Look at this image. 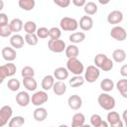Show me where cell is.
<instances>
[{"label":"cell","mask_w":127,"mask_h":127,"mask_svg":"<svg viewBox=\"0 0 127 127\" xmlns=\"http://www.w3.org/2000/svg\"><path fill=\"white\" fill-rule=\"evenodd\" d=\"M65 68L67 69L68 72L70 71L74 75H80L83 72V69H84L83 64L79 60H77L76 58L68 59L67 62H66V67Z\"/></svg>","instance_id":"cell-1"},{"label":"cell","mask_w":127,"mask_h":127,"mask_svg":"<svg viewBox=\"0 0 127 127\" xmlns=\"http://www.w3.org/2000/svg\"><path fill=\"white\" fill-rule=\"evenodd\" d=\"M98 104L104 110H112L115 107V99L113 96L109 95L108 93H101L98 95L97 98Z\"/></svg>","instance_id":"cell-2"},{"label":"cell","mask_w":127,"mask_h":127,"mask_svg":"<svg viewBox=\"0 0 127 127\" xmlns=\"http://www.w3.org/2000/svg\"><path fill=\"white\" fill-rule=\"evenodd\" d=\"M60 27L62 30L66 32H72L75 31L78 27V22L74 18L70 17H64L60 22Z\"/></svg>","instance_id":"cell-3"},{"label":"cell","mask_w":127,"mask_h":127,"mask_svg":"<svg viewBox=\"0 0 127 127\" xmlns=\"http://www.w3.org/2000/svg\"><path fill=\"white\" fill-rule=\"evenodd\" d=\"M100 75V71L99 68H97L95 65H88L84 71V80H86L87 82H95L98 77Z\"/></svg>","instance_id":"cell-4"},{"label":"cell","mask_w":127,"mask_h":127,"mask_svg":"<svg viewBox=\"0 0 127 127\" xmlns=\"http://www.w3.org/2000/svg\"><path fill=\"white\" fill-rule=\"evenodd\" d=\"M12 114L13 110L11 106L4 105L0 108V127L5 126L8 121H10V119L12 118Z\"/></svg>","instance_id":"cell-5"},{"label":"cell","mask_w":127,"mask_h":127,"mask_svg":"<svg viewBox=\"0 0 127 127\" xmlns=\"http://www.w3.org/2000/svg\"><path fill=\"white\" fill-rule=\"evenodd\" d=\"M48 48L51 52L53 53H63L66 46H65V43L63 41V40H49L48 42Z\"/></svg>","instance_id":"cell-6"},{"label":"cell","mask_w":127,"mask_h":127,"mask_svg":"<svg viewBox=\"0 0 127 127\" xmlns=\"http://www.w3.org/2000/svg\"><path fill=\"white\" fill-rule=\"evenodd\" d=\"M48 93L44 90H40V91H37L35 92L33 95H32V98H31V101H32V104H34L35 106H38L40 107L41 105H43L44 103H46L48 101Z\"/></svg>","instance_id":"cell-7"},{"label":"cell","mask_w":127,"mask_h":127,"mask_svg":"<svg viewBox=\"0 0 127 127\" xmlns=\"http://www.w3.org/2000/svg\"><path fill=\"white\" fill-rule=\"evenodd\" d=\"M110 36L115 39L116 41H119V42H122L126 39L127 37V34H126V30L121 27V26H115L111 29L110 31Z\"/></svg>","instance_id":"cell-8"},{"label":"cell","mask_w":127,"mask_h":127,"mask_svg":"<svg viewBox=\"0 0 127 127\" xmlns=\"http://www.w3.org/2000/svg\"><path fill=\"white\" fill-rule=\"evenodd\" d=\"M122 20H123V14L119 10L111 11L107 16V22L111 25H117L121 23Z\"/></svg>","instance_id":"cell-9"},{"label":"cell","mask_w":127,"mask_h":127,"mask_svg":"<svg viewBox=\"0 0 127 127\" xmlns=\"http://www.w3.org/2000/svg\"><path fill=\"white\" fill-rule=\"evenodd\" d=\"M67 104H68L69 108H71L72 110H78L82 105V99L79 95L73 94V95H70L68 97Z\"/></svg>","instance_id":"cell-10"},{"label":"cell","mask_w":127,"mask_h":127,"mask_svg":"<svg viewBox=\"0 0 127 127\" xmlns=\"http://www.w3.org/2000/svg\"><path fill=\"white\" fill-rule=\"evenodd\" d=\"M78 26L80 27V29L82 31H89L92 29L93 27V20L90 16H82L79 20Z\"/></svg>","instance_id":"cell-11"},{"label":"cell","mask_w":127,"mask_h":127,"mask_svg":"<svg viewBox=\"0 0 127 127\" xmlns=\"http://www.w3.org/2000/svg\"><path fill=\"white\" fill-rule=\"evenodd\" d=\"M2 57L8 63H12L16 59L17 53H16L15 49L10 48V47H5L2 49Z\"/></svg>","instance_id":"cell-12"},{"label":"cell","mask_w":127,"mask_h":127,"mask_svg":"<svg viewBox=\"0 0 127 127\" xmlns=\"http://www.w3.org/2000/svg\"><path fill=\"white\" fill-rule=\"evenodd\" d=\"M30 101H31V97H30L29 93L26 92V91H20L16 95V102L20 106H22V107L28 106V104L30 103Z\"/></svg>","instance_id":"cell-13"},{"label":"cell","mask_w":127,"mask_h":127,"mask_svg":"<svg viewBox=\"0 0 127 127\" xmlns=\"http://www.w3.org/2000/svg\"><path fill=\"white\" fill-rule=\"evenodd\" d=\"M33 116H34V119L38 122H42L44 121L47 116H48V111L46 110V108L44 107H37L35 110H34V113H33Z\"/></svg>","instance_id":"cell-14"},{"label":"cell","mask_w":127,"mask_h":127,"mask_svg":"<svg viewBox=\"0 0 127 127\" xmlns=\"http://www.w3.org/2000/svg\"><path fill=\"white\" fill-rule=\"evenodd\" d=\"M54 77H56L57 79H59L60 81H63L64 79L67 78L68 76V71L65 67H63V66H60V67H57L55 70H54Z\"/></svg>","instance_id":"cell-15"},{"label":"cell","mask_w":127,"mask_h":127,"mask_svg":"<svg viewBox=\"0 0 127 127\" xmlns=\"http://www.w3.org/2000/svg\"><path fill=\"white\" fill-rule=\"evenodd\" d=\"M24 38L21 36V35H18V34H15L11 37L10 39V44L11 46L13 47V49H21L23 46H24Z\"/></svg>","instance_id":"cell-16"},{"label":"cell","mask_w":127,"mask_h":127,"mask_svg":"<svg viewBox=\"0 0 127 127\" xmlns=\"http://www.w3.org/2000/svg\"><path fill=\"white\" fill-rule=\"evenodd\" d=\"M85 121V117L82 113L78 112L75 113L72 116V120H71V127H82Z\"/></svg>","instance_id":"cell-17"},{"label":"cell","mask_w":127,"mask_h":127,"mask_svg":"<svg viewBox=\"0 0 127 127\" xmlns=\"http://www.w3.org/2000/svg\"><path fill=\"white\" fill-rule=\"evenodd\" d=\"M112 59L115 63H123L126 60V52L122 49H117L112 53Z\"/></svg>","instance_id":"cell-18"},{"label":"cell","mask_w":127,"mask_h":127,"mask_svg":"<svg viewBox=\"0 0 127 127\" xmlns=\"http://www.w3.org/2000/svg\"><path fill=\"white\" fill-rule=\"evenodd\" d=\"M53 90L57 95H63L66 91V85L64 81H56L53 85Z\"/></svg>","instance_id":"cell-19"},{"label":"cell","mask_w":127,"mask_h":127,"mask_svg":"<svg viewBox=\"0 0 127 127\" xmlns=\"http://www.w3.org/2000/svg\"><path fill=\"white\" fill-rule=\"evenodd\" d=\"M64 52H65V56H66L67 59H74L79 54V50H78V48L75 45H69V46H67L65 48Z\"/></svg>","instance_id":"cell-20"},{"label":"cell","mask_w":127,"mask_h":127,"mask_svg":"<svg viewBox=\"0 0 127 127\" xmlns=\"http://www.w3.org/2000/svg\"><path fill=\"white\" fill-rule=\"evenodd\" d=\"M54 83H55V77L51 74H48L44 76L42 80V87L44 90H50L51 88H53Z\"/></svg>","instance_id":"cell-21"},{"label":"cell","mask_w":127,"mask_h":127,"mask_svg":"<svg viewBox=\"0 0 127 127\" xmlns=\"http://www.w3.org/2000/svg\"><path fill=\"white\" fill-rule=\"evenodd\" d=\"M23 84L29 91H34L37 88V81L34 77H23Z\"/></svg>","instance_id":"cell-22"},{"label":"cell","mask_w":127,"mask_h":127,"mask_svg":"<svg viewBox=\"0 0 127 127\" xmlns=\"http://www.w3.org/2000/svg\"><path fill=\"white\" fill-rule=\"evenodd\" d=\"M116 87L119 90V92L121 93V95L124 98H127V79L124 77L119 79L118 82L116 83Z\"/></svg>","instance_id":"cell-23"},{"label":"cell","mask_w":127,"mask_h":127,"mask_svg":"<svg viewBox=\"0 0 127 127\" xmlns=\"http://www.w3.org/2000/svg\"><path fill=\"white\" fill-rule=\"evenodd\" d=\"M97 9H98L97 8V5L94 2H92V1L86 2L85 5L83 6V10H84L86 16L87 15H94L97 12Z\"/></svg>","instance_id":"cell-24"},{"label":"cell","mask_w":127,"mask_h":127,"mask_svg":"<svg viewBox=\"0 0 127 127\" xmlns=\"http://www.w3.org/2000/svg\"><path fill=\"white\" fill-rule=\"evenodd\" d=\"M18 4L21 9L25 11H31L34 9L36 3H35V0H19Z\"/></svg>","instance_id":"cell-25"},{"label":"cell","mask_w":127,"mask_h":127,"mask_svg":"<svg viewBox=\"0 0 127 127\" xmlns=\"http://www.w3.org/2000/svg\"><path fill=\"white\" fill-rule=\"evenodd\" d=\"M9 26H10V28H11L12 33H13V32L17 33V32H20V31L23 29V26H24V25H23V22H22L21 19L16 18V19H13V20L10 22Z\"/></svg>","instance_id":"cell-26"},{"label":"cell","mask_w":127,"mask_h":127,"mask_svg":"<svg viewBox=\"0 0 127 127\" xmlns=\"http://www.w3.org/2000/svg\"><path fill=\"white\" fill-rule=\"evenodd\" d=\"M85 40V34L82 32H75L69 36V41L73 44H79Z\"/></svg>","instance_id":"cell-27"},{"label":"cell","mask_w":127,"mask_h":127,"mask_svg":"<svg viewBox=\"0 0 127 127\" xmlns=\"http://www.w3.org/2000/svg\"><path fill=\"white\" fill-rule=\"evenodd\" d=\"M113 87H114V82L110 78H104L100 82V88L105 92L111 91L113 89Z\"/></svg>","instance_id":"cell-28"},{"label":"cell","mask_w":127,"mask_h":127,"mask_svg":"<svg viewBox=\"0 0 127 127\" xmlns=\"http://www.w3.org/2000/svg\"><path fill=\"white\" fill-rule=\"evenodd\" d=\"M25 123V119L23 116H15L12 117L8 123L9 127H22Z\"/></svg>","instance_id":"cell-29"},{"label":"cell","mask_w":127,"mask_h":127,"mask_svg":"<svg viewBox=\"0 0 127 127\" xmlns=\"http://www.w3.org/2000/svg\"><path fill=\"white\" fill-rule=\"evenodd\" d=\"M84 78L81 75H74L73 77H71L68 80V84L71 87H79L84 83Z\"/></svg>","instance_id":"cell-30"},{"label":"cell","mask_w":127,"mask_h":127,"mask_svg":"<svg viewBox=\"0 0 127 127\" xmlns=\"http://www.w3.org/2000/svg\"><path fill=\"white\" fill-rule=\"evenodd\" d=\"M23 27L27 34H35L37 31V25L33 21H27Z\"/></svg>","instance_id":"cell-31"},{"label":"cell","mask_w":127,"mask_h":127,"mask_svg":"<svg viewBox=\"0 0 127 127\" xmlns=\"http://www.w3.org/2000/svg\"><path fill=\"white\" fill-rule=\"evenodd\" d=\"M119 120H121V119H120L119 114H118L116 111H109V112H108V114H107V121H106V122H107L109 125L114 124V123L118 122Z\"/></svg>","instance_id":"cell-32"},{"label":"cell","mask_w":127,"mask_h":127,"mask_svg":"<svg viewBox=\"0 0 127 127\" xmlns=\"http://www.w3.org/2000/svg\"><path fill=\"white\" fill-rule=\"evenodd\" d=\"M24 41L30 46H36L39 42L38 37L36 36V34H26L25 38H24Z\"/></svg>","instance_id":"cell-33"},{"label":"cell","mask_w":127,"mask_h":127,"mask_svg":"<svg viewBox=\"0 0 127 127\" xmlns=\"http://www.w3.org/2000/svg\"><path fill=\"white\" fill-rule=\"evenodd\" d=\"M62 32L58 27H53L51 29H49V37L51 38V40H59L61 38Z\"/></svg>","instance_id":"cell-34"},{"label":"cell","mask_w":127,"mask_h":127,"mask_svg":"<svg viewBox=\"0 0 127 127\" xmlns=\"http://www.w3.org/2000/svg\"><path fill=\"white\" fill-rule=\"evenodd\" d=\"M7 87L11 91H16L20 88V81L17 78H11L7 82Z\"/></svg>","instance_id":"cell-35"},{"label":"cell","mask_w":127,"mask_h":127,"mask_svg":"<svg viewBox=\"0 0 127 127\" xmlns=\"http://www.w3.org/2000/svg\"><path fill=\"white\" fill-rule=\"evenodd\" d=\"M21 74L23 77H34L35 75V70L32 66L30 65H26L22 68V71H21Z\"/></svg>","instance_id":"cell-36"},{"label":"cell","mask_w":127,"mask_h":127,"mask_svg":"<svg viewBox=\"0 0 127 127\" xmlns=\"http://www.w3.org/2000/svg\"><path fill=\"white\" fill-rule=\"evenodd\" d=\"M36 36L38 37V39H46L49 36V29L46 27H41L39 29H37L36 31Z\"/></svg>","instance_id":"cell-37"},{"label":"cell","mask_w":127,"mask_h":127,"mask_svg":"<svg viewBox=\"0 0 127 127\" xmlns=\"http://www.w3.org/2000/svg\"><path fill=\"white\" fill-rule=\"evenodd\" d=\"M106 58H107V56L104 55V54H98V55H96L95 58H94V61H93L94 64H95V66L97 68H100V66L102 65L103 62L106 60Z\"/></svg>","instance_id":"cell-38"},{"label":"cell","mask_w":127,"mask_h":127,"mask_svg":"<svg viewBox=\"0 0 127 127\" xmlns=\"http://www.w3.org/2000/svg\"><path fill=\"white\" fill-rule=\"evenodd\" d=\"M100 68H101L102 70H104V71H109V70H111V69L113 68V61H112L111 59H109V58H106V60L103 62V64H102V65L100 66Z\"/></svg>","instance_id":"cell-39"},{"label":"cell","mask_w":127,"mask_h":127,"mask_svg":"<svg viewBox=\"0 0 127 127\" xmlns=\"http://www.w3.org/2000/svg\"><path fill=\"white\" fill-rule=\"evenodd\" d=\"M11 34H12V31H11V28H10L9 24L0 27V36L1 37L6 38V37H9Z\"/></svg>","instance_id":"cell-40"},{"label":"cell","mask_w":127,"mask_h":127,"mask_svg":"<svg viewBox=\"0 0 127 127\" xmlns=\"http://www.w3.org/2000/svg\"><path fill=\"white\" fill-rule=\"evenodd\" d=\"M101 121H102V118L98 114H92L90 117V124L92 127H97Z\"/></svg>","instance_id":"cell-41"},{"label":"cell","mask_w":127,"mask_h":127,"mask_svg":"<svg viewBox=\"0 0 127 127\" xmlns=\"http://www.w3.org/2000/svg\"><path fill=\"white\" fill-rule=\"evenodd\" d=\"M6 66V69H7V72H8V76H13L15 73H16V65L13 64V63H8L5 64Z\"/></svg>","instance_id":"cell-42"},{"label":"cell","mask_w":127,"mask_h":127,"mask_svg":"<svg viewBox=\"0 0 127 127\" xmlns=\"http://www.w3.org/2000/svg\"><path fill=\"white\" fill-rule=\"evenodd\" d=\"M54 3L62 8H66L70 4V0H55Z\"/></svg>","instance_id":"cell-43"},{"label":"cell","mask_w":127,"mask_h":127,"mask_svg":"<svg viewBox=\"0 0 127 127\" xmlns=\"http://www.w3.org/2000/svg\"><path fill=\"white\" fill-rule=\"evenodd\" d=\"M8 25V16L5 13H0V27Z\"/></svg>","instance_id":"cell-44"},{"label":"cell","mask_w":127,"mask_h":127,"mask_svg":"<svg viewBox=\"0 0 127 127\" xmlns=\"http://www.w3.org/2000/svg\"><path fill=\"white\" fill-rule=\"evenodd\" d=\"M71 2H72V4H73L74 6H76V7L84 6V5H85V3H86V1H85V0H72Z\"/></svg>","instance_id":"cell-45"},{"label":"cell","mask_w":127,"mask_h":127,"mask_svg":"<svg viewBox=\"0 0 127 127\" xmlns=\"http://www.w3.org/2000/svg\"><path fill=\"white\" fill-rule=\"evenodd\" d=\"M120 74L125 78L127 76V64H123L120 68Z\"/></svg>","instance_id":"cell-46"},{"label":"cell","mask_w":127,"mask_h":127,"mask_svg":"<svg viewBox=\"0 0 127 127\" xmlns=\"http://www.w3.org/2000/svg\"><path fill=\"white\" fill-rule=\"evenodd\" d=\"M109 127H124V124H123V121L119 120L118 122H116L114 124H111Z\"/></svg>","instance_id":"cell-47"},{"label":"cell","mask_w":127,"mask_h":127,"mask_svg":"<svg viewBox=\"0 0 127 127\" xmlns=\"http://www.w3.org/2000/svg\"><path fill=\"white\" fill-rule=\"evenodd\" d=\"M97 127H109V125H108V123H107L106 121L102 120V121L100 122V124H99Z\"/></svg>","instance_id":"cell-48"},{"label":"cell","mask_w":127,"mask_h":127,"mask_svg":"<svg viewBox=\"0 0 127 127\" xmlns=\"http://www.w3.org/2000/svg\"><path fill=\"white\" fill-rule=\"evenodd\" d=\"M99 3H100V4H108V3H109V0H106V1L99 0Z\"/></svg>","instance_id":"cell-49"},{"label":"cell","mask_w":127,"mask_h":127,"mask_svg":"<svg viewBox=\"0 0 127 127\" xmlns=\"http://www.w3.org/2000/svg\"><path fill=\"white\" fill-rule=\"evenodd\" d=\"M3 7H4V2L2 0H0V11L3 9Z\"/></svg>","instance_id":"cell-50"},{"label":"cell","mask_w":127,"mask_h":127,"mask_svg":"<svg viewBox=\"0 0 127 127\" xmlns=\"http://www.w3.org/2000/svg\"><path fill=\"white\" fill-rule=\"evenodd\" d=\"M126 112H127V110H124V111H123V119H124L125 121L127 120V119H126Z\"/></svg>","instance_id":"cell-51"},{"label":"cell","mask_w":127,"mask_h":127,"mask_svg":"<svg viewBox=\"0 0 127 127\" xmlns=\"http://www.w3.org/2000/svg\"><path fill=\"white\" fill-rule=\"evenodd\" d=\"M59 127H68V126H67L66 124H61V125H60Z\"/></svg>","instance_id":"cell-52"},{"label":"cell","mask_w":127,"mask_h":127,"mask_svg":"<svg viewBox=\"0 0 127 127\" xmlns=\"http://www.w3.org/2000/svg\"><path fill=\"white\" fill-rule=\"evenodd\" d=\"M82 127H92L91 125H89V124H83V126Z\"/></svg>","instance_id":"cell-53"},{"label":"cell","mask_w":127,"mask_h":127,"mask_svg":"<svg viewBox=\"0 0 127 127\" xmlns=\"http://www.w3.org/2000/svg\"><path fill=\"white\" fill-rule=\"evenodd\" d=\"M3 80H4V78H2V77L0 76V84H1L2 82H3Z\"/></svg>","instance_id":"cell-54"}]
</instances>
